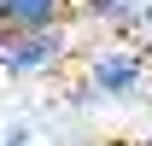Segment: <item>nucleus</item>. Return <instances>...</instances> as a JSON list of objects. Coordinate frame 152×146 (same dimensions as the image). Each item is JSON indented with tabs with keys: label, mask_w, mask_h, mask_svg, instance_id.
<instances>
[{
	"label": "nucleus",
	"mask_w": 152,
	"mask_h": 146,
	"mask_svg": "<svg viewBox=\"0 0 152 146\" xmlns=\"http://www.w3.org/2000/svg\"><path fill=\"white\" fill-rule=\"evenodd\" d=\"M76 82L94 93V105H129V99H152V64L129 41H105L76 58Z\"/></svg>",
	"instance_id": "1"
},
{
	"label": "nucleus",
	"mask_w": 152,
	"mask_h": 146,
	"mask_svg": "<svg viewBox=\"0 0 152 146\" xmlns=\"http://www.w3.org/2000/svg\"><path fill=\"white\" fill-rule=\"evenodd\" d=\"M76 58H82V47H76V23H58V29H23V35L6 41L0 76H6V82H64Z\"/></svg>",
	"instance_id": "2"
},
{
	"label": "nucleus",
	"mask_w": 152,
	"mask_h": 146,
	"mask_svg": "<svg viewBox=\"0 0 152 146\" xmlns=\"http://www.w3.org/2000/svg\"><path fill=\"white\" fill-rule=\"evenodd\" d=\"M0 23L12 35H23V29H58V23H76V0H6Z\"/></svg>",
	"instance_id": "3"
},
{
	"label": "nucleus",
	"mask_w": 152,
	"mask_h": 146,
	"mask_svg": "<svg viewBox=\"0 0 152 146\" xmlns=\"http://www.w3.org/2000/svg\"><path fill=\"white\" fill-rule=\"evenodd\" d=\"M0 146H47V134H41L29 117H6V123H0Z\"/></svg>",
	"instance_id": "4"
},
{
	"label": "nucleus",
	"mask_w": 152,
	"mask_h": 146,
	"mask_svg": "<svg viewBox=\"0 0 152 146\" xmlns=\"http://www.w3.org/2000/svg\"><path fill=\"white\" fill-rule=\"evenodd\" d=\"M6 41H12V29H6V23H0V53H6Z\"/></svg>",
	"instance_id": "5"
},
{
	"label": "nucleus",
	"mask_w": 152,
	"mask_h": 146,
	"mask_svg": "<svg viewBox=\"0 0 152 146\" xmlns=\"http://www.w3.org/2000/svg\"><path fill=\"white\" fill-rule=\"evenodd\" d=\"M0 6H6V0H0Z\"/></svg>",
	"instance_id": "6"
}]
</instances>
